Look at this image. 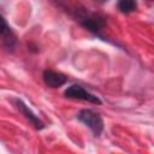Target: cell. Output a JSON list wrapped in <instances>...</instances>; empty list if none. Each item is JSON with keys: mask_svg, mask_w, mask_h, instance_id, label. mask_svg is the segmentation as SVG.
<instances>
[{"mask_svg": "<svg viewBox=\"0 0 154 154\" xmlns=\"http://www.w3.org/2000/svg\"><path fill=\"white\" fill-rule=\"evenodd\" d=\"M78 120L82 122L84 125H87L95 136H99L103 130V122L99 113H95L91 109H82L78 116Z\"/></svg>", "mask_w": 154, "mask_h": 154, "instance_id": "6da1fadb", "label": "cell"}, {"mask_svg": "<svg viewBox=\"0 0 154 154\" xmlns=\"http://www.w3.org/2000/svg\"><path fill=\"white\" fill-rule=\"evenodd\" d=\"M64 95L69 99H76V100H83V101H88V102H91V103H95V105H100L101 103V100L95 96L94 94L89 93L88 90H85L83 87L78 85V84H72L70 85L65 91H64Z\"/></svg>", "mask_w": 154, "mask_h": 154, "instance_id": "7a4b0ae2", "label": "cell"}, {"mask_svg": "<svg viewBox=\"0 0 154 154\" xmlns=\"http://www.w3.org/2000/svg\"><path fill=\"white\" fill-rule=\"evenodd\" d=\"M78 20L88 30H90L91 32L97 34V35H99V31L102 30V28L105 25L103 18H101L99 16H94V14H88V13H83V14L78 16Z\"/></svg>", "mask_w": 154, "mask_h": 154, "instance_id": "3957f363", "label": "cell"}, {"mask_svg": "<svg viewBox=\"0 0 154 154\" xmlns=\"http://www.w3.org/2000/svg\"><path fill=\"white\" fill-rule=\"evenodd\" d=\"M43 81L46 83V85L51 87V88H59L61 85H64L67 81V77L60 72L57 71H52V70H46L43 72Z\"/></svg>", "mask_w": 154, "mask_h": 154, "instance_id": "277c9868", "label": "cell"}, {"mask_svg": "<svg viewBox=\"0 0 154 154\" xmlns=\"http://www.w3.org/2000/svg\"><path fill=\"white\" fill-rule=\"evenodd\" d=\"M13 102H14V105H16V107L30 120V123L36 128V129H43L45 128V124L38 119V117L37 116H35V113L22 101V100H19V99H14V100H12Z\"/></svg>", "mask_w": 154, "mask_h": 154, "instance_id": "5b68a950", "label": "cell"}, {"mask_svg": "<svg viewBox=\"0 0 154 154\" xmlns=\"http://www.w3.org/2000/svg\"><path fill=\"white\" fill-rule=\"evenodd\" d=\"M0 37H2L5 41L7 42H11L13 41V37L11 36V29L10 26L7 25L5 18L0 14Z\"/></svg>", "mask_w": 154, "mask_h": 154, "instance_id": "8992f818", "label": "cell"}, {"mask_svg": "<svg viewBox=\"0 0 154 154\" xmlns=\"http://www.w3.org/2000/svg\"><path fill=\"white\" fill-rule=\"evenodd\" d=\"M136 7H137L136 0H119L118 1V8L123 13H130L135 11Z\"/></svg>", "mask_w": 154, "mask_h": 154, "instance_id": "52a82bcc", "label": "cell"}]
</instances>
